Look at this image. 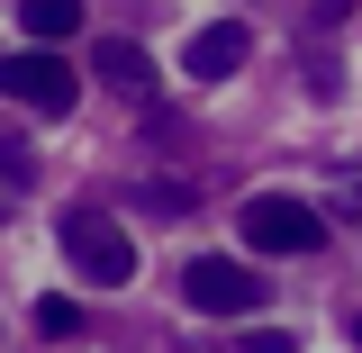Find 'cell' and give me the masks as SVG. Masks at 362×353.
<instances>
[{
  "label": "cell",
  "mask_w": 362,
  "mask_h": 353,
  "mask_svg": "<svg viewBox=\"0 0 362 353\" xmlns=\"http://www.w3.org/2000/svg\"><path fill=\"white\" fill-rule=\"evenodd\" d=\"M64 263L82 272L90 290H127L136 281V245H127V226L109 218V209H64Z\"/></svg>",
  "instance_id": "cell-1"
},
{
  "label": "cell",
  "mask_w": 362,
  "mask_h": 353,
  "mask_svg": "<svg viewBox=\"0 0 362 353\" xmlns=\"http://www.w3.org/2000/svg\"><path fill=\"white\" fill-rule=\"evenodd\" d=\"M245 245L254 254H317L326 245V218L308 199H290V190H263V199H245Z\"/></svg>",
  "instance_id": "cell-2"
},
{
  "label": "cell",
  "mask_w": 362,
  "mask_h": 353,
  "mask_svg": "<svg viewBox=\"0 0 362 353\" xmlns=\"http://www.w3.org/2000/svg\"><path fill=\"white\" fill-rule=\"evenodd\" d=\"M181 299L199 317H254L263 308V272L254 263H226V254H199V263L181 272Z\"/></svg>",
  "instance_id": "cell-3"
},
{
  "label": "cell",
  "mask_w": 362,
  "mask_h": 353,
  "mask_svg": "<svg viewBox=\"0 0 362 353\" xmlns=\"http://www.w3.org/2000/svg\"><path fill=\"white\" fill-rule=\"evenodd\" d=\"M0 91L18 100V109H45V118H64L73 109V64L54 54V45H37V54H0Z\"/></svg>",
  "instance_id": "cell-4"
},
{
  "label": "cell",
  "mask_w": 362,
  "mask_h": 353,
  "mask_svg": "<svg viewBox=\"0 0 362 353\" xmlns=\"http://www.w3.org/2000/svg\"><path fill=\"white\" fill-rule=\"evenodd\" d=\"M90 73H100V91H118V100H136V109H154V91H163L154 54H145V45H118V37L90 54Z\"/></svg>",
  "instance_id": "cell-5"
},
{
  "label": "cell",
  "mask_w": 362,
  "mask_h": 353,
  "mask_svg": "<svg viewBox=\"0 0 362 353\" xmlns=\"http://www.w3.org/2000/svg\"><path fill=\"white\" fill-rule=\"evenodd\" d=\"M245 18H209V28H199V37L181 45V64H190V73H199V82H226V73H235V64H245Z\"/></svg>",
  "instance_id": "cell-6"
},
{
  "label": "cell",
  "mask_w": 362,
  "mask_h": 353,
  "mask_svg": "<svg viewBox=\"0 0 362 353\" xmlns=\"http://www.w3.org/2000/svg\"><path fill=\"white\" fill-rule=\"evenodd\" d=\"M18 28L37 45H64V37H82V0H18Z\"/></svg>",
  "instance_id": "cell-7"
},
{
  "label": "cell",
  "mask_w": 362,
  "mask_h": 353,
  "mask_svg": "<svg viewBox=\"0 0 362 353\" xmlns=\"http://www.w3.org/2000/svg\"><path fill=\"white\" fill-rule=\"evenodd\" d=\"M136 209H154V218H181V209H190V190H173V181H136Z\"/></svg>",
  "instance_id": "cell-8"
},
{
  "label": "cell",
  "mask_w": 362,
  "mask_h": 353,
  "mask_svg": "<svg viewBox=\"0 0 362 353\" xmlns=\"http://www.w3.org/2000/svg\"><path fill=\"white\" fill-rule=\"evenodd\" d=\"M37 335H82V308L73 299H37Z\"/></svg>",
  "instance_id": "cell-9"
},
{
  "label": "cell",
  "mask_w": 362,
  "mask_h": 353,
  "mask_svg": "<svg viewBox=\"0 0 362 353\" xmlns=\"http://www.w3.org/2000/svg\"><path fill=\"white\" fill-rule=\"evenodd\" d=\"M18 190H28V163H18V145H0V218H9Z\"/></svg>",
  "instance_id": "cell-10"
},
{
  "label": "cell",
  "mask_w": 362,
  "mask_h": 353,
  "mask_svg": "<svg viewBox=\"0 0 362 353\" xmlns=\"http://www.w3.org/2000/svg\"><path fill=\"white\" fill-rule=\"evenodd\" d=\"M308 91H326V100H335V91H344V64H335V54H308Z\"/></svg>",
  "instance_id": "cell-11"
},
{
  "label": "cell",
  "mask_w": 362,
  "mask_h": 353,
  "mask_svg": "<svg viewBox=\"0 0 362 353\" xmlns=\"http://www.w3.org/2000/svg\"><path fill=\"white\" fill-rule=\"evenodd\" d=\"M245 353H299V335H281V326H263V335H245Z\"/></svg>",
  "instance_id": "cell-12"
},
{
  "label": "cell",
  "mask_w": 362,
  "mask_h": 353,
  "mask_svg": "<svg viewBox=\"0 0 362 353\" xmlns=\"http://www.w3.org/2000/svg\"><path fill=\"white\" fill-rule=\"evenodd\" d=\"M335 18H354V0H317V28H335Z\"/></svg>",
  "instance_id": "cell-13"
},
{
  "label": "cell",
  "mask_w": 362,
  "mask_h": 353,
  "mask_svg": "<svg viewBox=\"0 0 362 353\" xmlns=\"http://www.w3.org/2000/svg\"><path fill=\"white\" fill-rule=\"evenodd\" d=\"M344 335H354V345H362V317H354V326H344Z\"/></svg>",
  "instance_id": "cell-14"
}]
</instances>
